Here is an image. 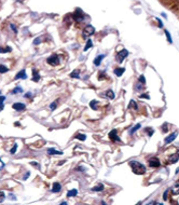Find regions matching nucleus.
Segmentation results:
<instances>
[{
	"instance_id": "obj_1",
	"label": "nucleus",
	"mask_w": 179,
	"mask_h": 205,
	"mask_svg": "<svg viewBox=\"0 0 179 205\" xmlns=\"http://www.w3.org/2000/svg\"><path fill=\"white\" fill-rule=\"evenodd\" d=\"M130 165H131V167H132L133 172L135 173L136 175H142V174L146 173V166H145L144 164L137 162V161H131V162H130Z\"/></svg>"
},
{
	"instance_id": "obj_2",
	"label": "nucleus",
	"mask_w": 179,
	"mask_h": 205,
	"mask_svg": "<svg viewBox=\"0 0 179 205\" xmlns=\"http://www.w3.org/2000/svg\"><path fill=\"white\" fill-rule=\"evenodd\" d=\"M47 63L51 66H57L59 64V56L57 54H52L47 58Z\"/></svg>"
},
{
	"instance_id": "obj_3",
	"label": "nucleus",
	"mask_w": 179,
	"mask_h": 205,
	"mask_svg": "<svg viewBox=\"0 0 179 205\" xmlns=\"http://www.w3.org/2000/svg\"><path fill=\"white\" fill-rule=\"evenodd\" d=\"M95 33V28L92 26V25H87L85 26L83 31H82V35H83V38H87L90 36H92L93 33Z\"/></svg>"
},
{
	"instance_id": "obj_4",
	"label": "nucleus",
	"mask_w": 179,
	"mask_h": 205,
	"mask_svg": "<svg viewBox=\"0 0 179 205\" xmlns=\"http://www.w3.org/2000/svg\"><path fill=\"white\" fill-rule=\"evenodd\" d=\"M72 17H73L75 22H82L83 19H84V14H83V12L80 9H77L75 13L72 14Z\"/></svg>"
},
{
	"instance_id": "obj_5",
	"label": "nucleus",
	"mask_w": 179,
	"mask_h": 205,
	"mask_svg": "<svg viewBox=\"0 0 179 205\" xmlns=\"http://www.w3.org/2000/svg\"><path fill=\"white\" fill-rule=\"evenodd\" d=\"M127 55H128V51L127 50H122V51H120L117 54V60H118L119 63H122L123 61H124V58H126Z\"/></svg>"
},
{
	"instance_id": "obj_6",
	"label": "nucleus",
	"mask_w": 179,
	"mask_h": 205,
	"mask_svg": "<svg viewBox=\"0 0 179 205\" xmlns=\"http://www.w3.org/2000/svg\"><path fill=\"white\" fill-rule=\"evenodd\" d=\"M148 164L150 165L151 167H159V166L161 165L160 160H159L158 158H156V157L149 159V160H148Z\"/></svg>"
},
{
	"instance_id": "obj_7",
	"label": "nucleus",
	"mask_w": 179,
	"mask_h": 205,
	"mask_svg": "<svg viewBox=\"0 0 179 205\" xmlns=\"http://www.w3.org/2000/svg\"><path fill=\"white\" fill-rule=\"evenodd\" d=\"M12 107H13V109L16 110V111H22V110L25 109L26 105H25L24 102H14V104L12 105Z\"/></svg>"
},
{
	"instance_id": "obj_8",
	"label": "nucleus",
	"mask_w": 179,
	"mask_h": 205,
	"mask_svg": "<svg viewBox=\"0 0 179 205\" xmlns=\"http://www.w3.org/2000/svg\"><path fill=\"white\" fill-rule=\"evenodd\" d=\"M109 138L112 140H116V141H119V143H121V139H120V137L118 136V132L116 130H112L110 133H109Z\"/></svg>"
},
{
	"instance_id": "obj_9",
	"label": "nucleus",
	"mask_w": 179,
	"mask_h": 205,
	"mask_svg": "<svg viewBox=\"0 0 179 205\" xmlns=\"http://www.w3.org/2000/svg\"><path fill=\"white\" fill-rule=\"evenodd\" d=\"M177 135H178V133L177 132H174V133H172L170 136H167L166 138H165L164 143L166 145L167 144H170L172 141H174V139H176V137H177Z\"/></svg>"
},
{
	"instance_id": "obj_10",
	"label": "nucleus",
	"mask_w": 179,
	"mask_h": 205,
	"mask_svg": "<svg viewBox=\"0 0 179 205\" xmlns=\"http://www.w3.org/2000/svg\"><path fill=\"white\" fill-rule=\"evenodd\" d=\"M15 80H19V79H27V75H26V70L23 69L21 70V71H19L16 75H15L14 77Z\"/></svg>"
},
{
	"instance_id": "obj_11",
	"label": "nucleus",
	"mask_w": 179,
	"mask_h": 205,
	"mask_svg": "<svg viewBox=\"0 0 179 205\" xmlns=\"http://www.w3.org/2000/svg\"><path fill=\"white\" fill-rule=\"evenodd\" d=\"M178 160H179V151H177V153H175L170 157V159H168V163L174 164V163H176Z\"/></svg>"
},
{
	"instance_id": "obj_12",
	"label": "nucleus",
	"mask_w": 179,
	"mask_h": 205,
	"mask_svg": "<svg viewBox=\"0 0 179 205\" xmlns=\"http://www.w3.org/2000/svg\"><path fill=\"white\" fill-rule=\"evenodd\" d=\"M172 193H173L174 196L179 194V180L173 186V188H172Z\"/></svg>"
},
{
	"instance_id": "obj_13",
	"label": "nucleus",
	"mask_w": 179,
	"mask_h": 205,
	"mask_svg": "<svg viewBox=\"0 0 179 205\" xmlns=\"http://www.w3.org/2000/svg\"><path fill=\"white\" fill-rule=\"evenodd\" d=\"M61 189V186L59 182H54L52 187V192H59Z\"/></svg>"
},
{
	"instance_id": "obj_14",
	"label": "nucleus",
	"mask_w": 179,
	"mask_h": 205,
	"mask_svg": "<svg viewBox=\"0 0 179 205\" xmlns=\"http://www.w3.org/2000/svg\"><path fill=\"white\" fill-rule=\"evenodd\" d=\"M39 79H40V76H39V72L37 71V69H33V81L38 82Z\"/></svg>"
},
{
	"instance_id": "obj_15",
	"label": "nucleus",
	"mask_w": 179,
	"mask_h": 205,
	"mask_svg": "<svg viewBox=\"0 0 179 205\" xmlns=\"http://www.w3.org/2000/svg\"><path fill=\"white\" fill-rule=\"evenodd\" d=\"M70 77L72 79H80V70L75 69V71H72L70 74Z\"/></svg>"
},
{
	"instance_id": "obj_16",
	"label": "nucleus",
	"mask_w": 179,
	"mask_h": 205,
	"mask_svg": "<svg viewBox=\"0 0 179 205\" xmlns=\"http://www.w3.org/2000/svg\"><path fill=\"white\" fill-rule=\"evenodd\" d=\"M104 185L103 184H99L98 186H96V187H93L92 188V191H94V192H98V191H103L104 190Z\"/></svg>"
},
{
	"instance_id": "obj_17",
	"label": "nucleus",
	"mask_w": 179,
	"mask_h": 205,
	"mask_svg": "<svg viewBox=\"0 0 179 205\" xmlns=\"http://www.w3.org/2000/svg\"><path fill=\"white\" fill-rule=\"evenodd\" d=\"M104 57H105V55H103V54H102V55H99V56H97V57H96V58L94 60V65L95 66H99V65H100V62H102V60H103Z\"/></svg>"
},
{
	"instance_id": "obj_18",
	"label": "nucleus",
	"mask_w": 179,
	"mask_h": 205,
	"mask_svg": "<svg viewBox=\"0 0 179 205\" xmlns=\"http://www.w3.org/2000/svg\"><path fill=\"white\" fill-rule=\"evenodd\" d=\"M47 153L50 154V155H53V154H59V155H61V151H57V150H55L54 148H49V149H47Z\"/></svg>"
},
{
	"instance_id": "obj_19",
	"label": "nucleus",
	"mask_w": 179,
	"mask_h": 205,
	"mask_svg": "<svg viewBox=\"0 0 179 205\" xmlns=\"http://www.w3.org/2000/svg\"><path fill=\"white\" fill-rule=\"evenodd\" d=\"M78 194V190L77 189H72L67 192V198H71V196H75Z\"/></svg>"
},
{
	"instance_id": "obj_20",
	"label": "nucleus",
	"mask_w": 179,
	"mask_h": 205,
	"mask_svg": "<svg viewBox=\"0 0 179 205\" xmlns=\"http://www.w3.org/2000/svg\"><path fill=\"white\" fill-rule=\"evenodd\" d=\"M124 71H125L124 68H117V69H114V75L118 76V77H121Z\"/></svg>"
},
{
	"instance_id": "obj_21",
	"label": "nucleus",
	"mask_w": 179,
	"mask_h": 205,
	"mask_svg": "<svg viewBox=\"0 0 179 205\" xmlns=\"http://www.w3.org/2000/svg\"><path fill=\"white\" fill-rule=\"evenodd\" d=\"M97 104H98V102H97V100H92V102H90V107L92 108L93 110H97V109H98V107L96 106Z\"/></svg>"
},
{
	"instance_id": "obj_22",
	"label": "nucleus",
	"mask_w": 179,
	"mask_h": 205,
	"mask_svg": "<svg viewBox=\"0 0 179 205\" xmlns=\"http://www.w3.org/2000/svg\"><path fill=\"white\" fill-rule=\"evenodd\" d=\"M93 47V42H92V40L91 39H89L87 40V42H86V46H85V48H84V51H87L89 49H91V48Z\"/></svg>"
},
{
	"instance_id": "obj_23",
	"label": "nucleus",
	"mask_w": 179,
	"mask_h": 205,
	"mask_svg": "<svg viewBox=\"0 0 179 205\" xmlns=\"http://www.w3.org/2000/svg\"><path fill=\"white\" fill-rule=\"evenodd\" d=\"M128 108H130V109H131V108H134L135 110H137L138 107H137L136 102H135V100H131V102H130V105H128Z\"/></svg>"
},
{
	"instance_id": "obj_24",
	"label": "nucleus",
	"mask_w": 179,
	"mask_h": 205,
	"mask_svg": "<svg viewBox=\"0 0 179 205\" xmlns=\"http://www.w3.org/2000/svg\"><path fill=\"white\" fill-rule=\"evenodd\" d=\"M8 71H9V68H8L7 66L0 65V74H5V72H8Z\"/></svg>"
},
{
	"instance_id": "obj_25",
	"label": "nucleus",
	"mask_w": 179,
	"mask_h": 205,
	"mask_svg": "<svg viewBox=\"0 0 179 205\" xmlns=\"http://www.w3.org/2000/svg\"><path fill=\"white\" fill-rule=\"evenodd\" d=\"M75 138H77V139H79V140H81V141H83V140L86 139V135H84V134H79V135L75 136Z\"/></svg>"
},
{
	"instance_id": "obj_26",
	"label": "nucleus",
	"mask_w": 179,
	"mask_h": 205,
	"mask_svg": "<svg viewBox=\"0 0 179 205\" xmlns=\"http://www.w3.org/2000/svg\"><path fill=\"white\" fill-rule=\"evenodd\" d=\"M22 92H23V89H22L21 86H16V88H15V89L13 90V91H12V93H13V94L22 93Z\"/></svg>"
},
{
	"instance_id": "obj_27",
	"label": "nucleus",
	"mask_w": 179,
	"mask_h": 205,
	"mask_svg": "<svg viewBox=\"0 0 179 205\" xmlns=\"http://www.w3.org/2000/svg\"><path fill=\"white\" fill-rule=\"evenodd\" d=\"M106 95L108 96V98H110V99H113L114 98V93H113L111 90H109V91H107V93H106Z\"/></svg>"
},
{
	"instance_id": "obj_28",
	"label": "nucleus",
	"mask_w": 179,
	"mask_h": 205,
	"mask_svg": "<svg viewBox=\"0 0 179 205\" xmlns=\"http://www.w3.org/2000/svg\"><path fill=\"white\" fill-rule=\"evenodd\" d=\"M12 51V49H11V48H1L0 47V53H7V52H11Z\"/></svg>"
},
{
	"instance_id": "obj_29",
	"label": "nucleus",
	"mask_w": 179,
	"mask_h": 205,
	"mask_svg": "<svg viewBox=\"0 0 179 205\" xmlns=\"http://www.w3.org/2000/svg\"><path fill=\"white\" fill-rule=\"evenodd\" d=\"M140 124H136V125L134 126V127H133L132 130L130 131V134H133V133H135V132H136L137 130H138V129H140Z\"/></svg>"
},
{
	"instance_id": "obj_30",
	"label": "nucleus",
	"mask_w": 179,
	"mask_h": 205,
	"mask_svg": "<svg viewBox=\"0 0 179 205\" xmlns=\"http://www.w3.org/2000/svg\"><path fill=\"white\" fill-rule=\"evenodd\" d=\"M5 198V192H3V191H0V203H2V202H3Z\"/></svg>"
},
{
	"instance_id": "obj_31",
	"label": "nucleus",
	"mask_w": 179,
	"mask_h": 205,
	"mask_svg": "<svg viewBox=\"0 0 179 205\" xmlns=\"http://www.w3.org/2000/svg\"><path fill=\"white\" fill-rule=\"evenodd\" d=\"M16 150H17V144H14V146H13V148L10 150V152L12 154H14L15 152H16Z\"/></svg>"
},
{
	"instance_id": "obj_32",
	"label": "nucleus",
	"mask_w": 179,
	"mask_h": 205,
	"mask_svg": "<svg viewBox=\"0 0 179 205\" xmlns=\"http://www.w3.org/2000/svg\"><path fill=\"white\" fill-rule=\"evenodd\" d=\"M56 107H57V102H53L52 104L50 105V109H51V110H54Z\"/></svg>"
},
{
	"instance_id": "obj_33",
	"label": "nucleus",
	"mask_w": 179,
	"mask_h": 205,
	"mask_svg": "<svg viewBox=\"0 0 179 205\" xmlns=\"http://www.w3.org/2000/svg\"><path fill=\"white\" fill-rule=\"evenodd\" d=\"M41 43V38H36L35 40H33V44L35 46H38V44H40Z\"/></svg>"
},
{
	"instance_id": "obj_34",
	"label": "nucleus",
	"mask_w": 179,
	"mask_h": 205,
	"mask_svg": "<svg viewBox=\"0 0 179 205\" xmlns=\"http://www.w3.org/2000/svg\"><path fill=\"white\" fill-rule=\"evenodd\" d=\"M165 35H166V38L168 39V42H170V43H172V42H173V40H172V38H170V33H168L167 30H165Z\"/></svg>"
},
{
	"instance_id": "obj_35",
	"label": "nucleus",
	"mask_w": 179,
	"mask_h": 205,
	"mask_svg": "<svg viewBox=\"0 0 179 205\" xmlns=\"http://www.w3.org/2000/svg\"><path fill=\"white\" fill-rule=\"evenodd\" d=\"M98 79H99V80L105 79V71H102V72H99V75H98Z\"/></svg>"
},
{
	"instance_id": "obj_36",
	"label": "nucleus",
	"mask_w": 179,
	"mask_h": 205,
	"mask_svg": "<svg viewBox=\"0 0 179 205\" xmlns=\"http://www.w3.org/2000/svg\"><path fill=\"white\" fill-rule=\"evenodd\" d=\"M10 27H11V29H12V30H13L15 33H17V29H16V27H15V25L11 24V25H10Z\"/></svg>"
},
{
	"instance_id": "obj_37",
	"label": "nucleus",
	"mask_w": 179,
	"mask_h": 205,
	"mask_svg": "<svg viewBox=\"0 0 179 205\" xmlns=\"http://www.w3.org/2000/svg\"><path fill=\"white\" fill-rule=\"evenodd\" d=\"M140 98H147V99H150V96L149 95H147V94H142L140 96H139Z\"/></svg>"
},
{
	"instance_id": "obj_38",
	"label": "nucleus",
	"mask_w": 179,
	"mask_h": 205,
	"mask_svg": "<svg viewBox=\"0 0 179 205\" xmlns=\"http://www.w3.org/2000/svg\"><path fill=\"white\" fill-rule=\"evenodd\" d=\"M139 81H140L142 83H146V80H145V77H144V76H140V77H139Z\"/></svg>"
},
{
	"instance_id": "obj_39",
	"label": "nucleus",
	"mask_w": 179,
	"mask_h": 205,
	"mask_svg": "<svg viewBox=\"0 0 179 205\" xmlns=\"http://www.w3.org/2000/svg\"><path fill=\"white\" fill-rule=\"evenodd\" d=\"M30 164H31V165H33V166H36V167L40 168V164L37 163V162H30Z\"/></svg>"
},
{
	"instance_id": "obj_40",
	"label": "nucleus",
	"mask_w": 179,
	"mask_h": 205,
	"mask_svg": "<svg viewBox=\"0 0 179 205\" xmlns=\"http://www.w3.org/2000/svg\"><path fill=\"white\" fill-rule=\"evenodd\" d=\"M167 194H168V190H166L164 192V194H163V200L164 201H166V199H167Z\"/></svg>"
},
{
	"instance_id": "obj_41",
	"label": "nucleus",
	"mask_w": 179,
	"mask_h": 205,
	"mask_svg": "<svg viewBox=\"0 0 179 205\" xmlns=\"http://www.w3.org/2000/svg\"><path fill=\"white\" fill-rule=\"evenodd\" d=\"M5 100V96H0V105L3 104V102Z\"/></svg>"
},
{
	"instance_id": "obj_42",
	"label": "nucleus",
	"mask_w": 179,
	"mask_h": 205,
	"mask_svg": "<svg viewBox=\"0 0 179 205\" xmlns=\"http://www.w3.org/2000/svg\"><path fill=\"white\" fill-rule=\"evenodd\" d=\"M3 167H5V163H3V162L0 160V171H1V169H2Z\"/></svg>"
},
{
	"instance_id": "obj_43",
	"label": "nucleus",
	"mask_w": 179,
	"mask_h": 205,
	"mask_svg": "<svg viewBox=\"0 0 179 205\" xmlns=\"http://www.w3.org/2000/svg\"><path fill=\"white\" fill-rule=\"evenodd\" d=\"M24 97H25V98H30V97H31V93H26Z\"/></svg>"
},
{
	"instance_id": "obj_44",
	"label": "nucleus",
	"mask_w": 179,
	"mask_h": 205,
	"mask_svg": "<svg viewBox=\"0 0 179 205\" xmlns=\"http://www.w3.org/2000/svg\"><path fill=\"white\" fill-rule=\"evenodd\" d=\"M163 132H166V127H168V125H167V123H165V124H163Z\"/></svg>"
},
{
	"instance_id": "obj_45",
	"label": "nucleus",
	"mask_w": 179,
	"mask_h": 205,
	"mask_svg": "<svg viewBox=\"0 0 179 205\" xmlns=\"http://www.w3.org/2000/svg\"><path fill=\"white\" fill-rule=\"evenodd\" d=\"M29 175H30V173L29 172H27L26 173V175H25V176H24V179H25V180H26V179H27V178H28V176Z\"/></svg>"
},
{
	"instance_id": "obj_46",
	"label": "nucleus",
	"mask_w": 179,
	"mask_h": 205,
	"mask_svg": "<svg viewBox=\"0 0 179 205\" xmlns=\"http://www.w3.org/2000/svg\"><path fill=\"white\" fill-rule=\"evenodd\" d=\"M158 19V22H159V24H160V26L162 27V26H163V24H162V21H161L160 19Z\"/></svg>"
},
{
	"instance_id": "obj_47",
	"label": "nucleus",
	"mask_w": 179,
	"mask_h": 205,
	"mask_svg": "<svg viewBox=\"0 0 179 205\" xmlns=\"http://www.w3.org/2000/svg\"><path fill=\"white\" fill-rule=\"evenodd\" d=\"M178 172H179V167L177 168V169H176V174H177V173H178Z\"/></svg>"
}]
</instances>
